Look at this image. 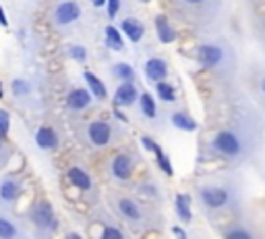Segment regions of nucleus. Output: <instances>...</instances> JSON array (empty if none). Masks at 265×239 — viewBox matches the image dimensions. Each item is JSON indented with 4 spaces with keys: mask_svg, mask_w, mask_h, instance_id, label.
Returning <instances> with one entry per match:
<instances>
[{
    "mask_svg": "<svg viewBox=\"0 0 265 239\" xmlns=\"http://www.w3.org/2000/svg\"><path fill=\"white\" fill-rule=\"evenodd\" d=\"M29 223L39 229V231H54L58 227L56 214H54V206H52L48 200H39L31 206L29 210Z\"/></svg>",
    "mask_w": 265,
    "mask_h": 239,
    "instance_id": "f257e3e1",
    "label": "nucleus"
},
{
    "mask_svg": "<svg viewBox=\"0 0 265 239\" xmlns=\"http://www.w3.org/2000/svg\"><path fill=\"white\" fill-rule=\"evenodd\" d=\"M211 146L218 154H222L224 158H236L240 152H242V141L240 137L234 133V131H228V129H222L216 133Z\"/></svg>",
    "mask_w": 265,
    "mask_h": 239,
    "instance_id": "f03ea898",
    "label": "nucleus"
},
{
    "mask_svg": "<svg viewBox=\"0 0 265 239\" xmlns=\"http://www.w3.org/2000/svg\"><path fill=\"white\" fill-rule=\"evenodd\" d=\"M79 19H81V7L75 0H60L54 7V13H52V21H54L56 27H67Z\"/></svg>",
    "mask_w": 265,
    "mask_h": 239,
    "instance_id": "7ed1b4c3",
    "label": "nucleus"
},
{
    "mask_svg": "<svg viewBox=\"0 0 265 239\" xmlns=\"http://www.w3.org/2000/svg\"><path fill=\"white\" fill-rule=\"evenodd\" d=\"M87 139L91 146L95 148H106L108 143L112 141V127L108 121H101V119H95L87 125Z\"/></svg>",
    "mask_w": 265,
    "mask_h": 239,
    "instance_id": "20e7f679",
    "label": "nucleus"
},
{
    "mask_svg": "<svg viewBox=\"0 0 265 239\" xmlns=\"http://www.w3.org/2000/svg\"><path fill=\"white\" fill-rule=\"evenodd\" d=\"M23 194V181L17 175H5L0 179V204L11 206Z\"/></svg>",
    "mask_w": 265,
    "mask_h": 239,
    "instance_id": "39448f33",
    "label": "nucleus"
},
{
    "mask_svg": "<svg viewBox=\"0 0 265 239\" xmlns=\"http://www.w3.org/2000/svg\"><path fill=\"white\" fill-rule=\"evenodd\" d=\"M201 202L209 208V210H218L224 208L230 202V191L226 187H218V185H207L201 189Z\"/></svg>",
    "mask_w": 265,
    "mask_h": 239,
    "instance_id": "423d86ee",
    "label": "nucleus"
},
{
    "mask_svg": "<svg viewBox=\"0 0 265 239\" xmlns=\"http://www.w3.org/2000/svg\"><path fill=\"white\" fill-rule=\"evenodd\" d=\"M197 61L205 69H214L224 61V50L216 44H201L197 48Z\"/></svg>",
    "mask_w": 265,
    "mask_h": 239,
    "instance_id": "0eeeda50",
    "label": "nucleus"
},
{
    "mask_svg": "<svg viewBox=\"0 0 265 239\" xmlns=\"http://www.w3.org/2000/svg\"><path fill=\"white\" fill-rule=\"evenodd\" d=\"M137 98H139V89H137L135 81H123L116 87V94H114V106L116 108L133 106Z\"/></svg>",
    "mask_w": 265,
    "mask_h": 239,
    "instance_id": "6e6552de",
    "label": "nucleus"
},
{
    "mask_svg": "<svg viewBox=\"0 0 265 239\" xmlns=\"http://www.w3.org/2000/svg\"><path fill=\"white\" fill-rule=\"evenodd\" d=\"M110 173H112V177L118 179V181L131 179V177H133V158H131L129 154H125V152L116 154V156L112 158V162H110Z\"/></svg>",
    "mask_w": 265,
    "mask_h": 239,
    "instance_id": "1a4fd4ad",
    "label": "nucleus"
},
{
    "mask_svg": "<svg viewBox=\"0 0 265 239\" xmlns=\"http://www.w3.org/2000/svg\"><path fill=\"white\" fill-rule=\"evenodd\" d=\"M89 104H91V91H89L87 87H73V89L67 94V108H69V111L81 113V111H85Z\"/></svg>",
    "mask_w": 265,
    "mask_h": 239,
    "instance_id": "9d476101",
    "label": "nucleus"
},
{
    "mask_svg": "<svg viewBox=\"0 0 265 239\" xmlns=\"http://www.w3.org/2000/svg\"><path fill=\"white\" fill-rule=\"evenodd\" d=\"M35 143H37L39 150H56L58 143H60V137H58L56 129H52L48 125H42L35 131Z\"/></svg>",
    "mask_w": 265,
    "mask_h": 239,
    "instance_id": "9b49d317",
    "label": "nucleus"
},
{
    "mask_svg": "<svg viewBox=\"0 0 265 239\" xmlns=\"http://www.w3.org/2000/svg\"><path fill=\"white\" fill-rule=\"evenodd\" d=\"M143 71H145L147 81L157 83V81L166 79V75H168V65H166V61H164V59H157V57H153V59H149V61L145 63Z\"/></svg>",
    "mask_w": 265,
    "mask_h": 239,
    "instance_id": "f8f14e48",
    "label": "nucleus"
},
{
    "mask_svg": "<svg viewBox=\"0 0 265 239\" xmlns=\"http://www.w3.org/2000/svg\"><path fill=\"white\" fill-rule=\"evenodd\" d=\"M67 179H69V183H71L73 187H77V189H81V191H89V189H91V177H89V173H87L85 169H81V167H71V169L67 171Z\"/></svg>",
    "mask_w": 265,
    "mask_h": 239,
    "instance_id": "ddd939ff",
    "label": "nucleus"
},
{
    "mask_svg": "<svg viewBox=\"0 0 265 239\" xmlns=\"http://www.w3.org/2000/svg\"><path fill=\"white\" fill-rule=\"evenodd\" d=\"M120 31H123L133 44H137V42H141V38H143V33H145V27H143V23H141L139 19L127 17V19L120 23Z\"/></svg>",
    "mask_w": 265,
    "mask_h": 239,
    "instance_id": "4468645a",
    "label": "nucleus"
},
{
    "mask_svg": "<svg viewBox=\"0 0 265 239\" xmlns=\"http://www.w3.org/2000/svg\"><path fill=\"white\" fill-rule=\"evenodd\" d=\"M155 31H157V38H160L162 44H170L176 40V31L172 27V23L168 21L166 15H157L155 17Z\"/></svg>",
    "mask_w": 265,
    "mask_h": 239,
    "instance_id": "2eb2a0df",
    "label": "nucleus"
},
{
    "mask_svg": "<svg viewBox=\"0 0 265 239\" xmlns=\"http://www.w3.org/2000/svg\"><path fill=\"white\" fill-rule=\"evenodd\" d=\"M118 212L127 218V220H133V223H139L143 218V212H141V206L137 202H133L131 198H120L118 200Z\"/></svg>",
    "mask_w": 265,
    "mask_h": 239,
    "instance_id": "dca6fc26",
    "label": "nucleus"
},
{
    "mask_svg": "<svg viewBox=\"0 0 265 239\" xmlns=\"http://www.w3.org/2000/svg\"><path fill=\"white\" fill-rule=\"evenodd\" d=\"M83 79H85L87 89L91 91V96H95L97 100H104L106 96H108V89H106L104 81H101L95 73H91V71H83Z\"/></svg>",
    "mask_w": 265,
    "mask_h": 239,
    "instance_id": "f3484780",
    "label": "nucleus"
},
{
    "mask_svg": "<svg viewBox=\"0 0 265 239\" xmlns=\"http://www.w3.org/2000/svg\"><path fill=\"white\" fill-rule=\"evenodd\" d=\"M104 38H106V46L110 48L114 52H120L125 48V40H123V31L116 29L114 25H108L104 29Z\"/></svg>",
    "mask_w": 265,
    "mask_h": 239,
    "instance_id": "a211bd4d",
    "label": "nucleus"
},
{
    "mask_svg": "<svg viewBox=\"0 0 265 239\" xmlns=\"http://www.w3.org/2000/svg\"><path fill=\"white\" fill-rule=\"evenodd\" d=\"M174 208L176 214L182 223H191L193 220V212H191V196L189 194H178L174 200Z\"/></svg>",
    "mask_w": 265,
    "mask_h": 239,
    "instance_id": "6ab92c4d",
    "label": "nucleus"
},
{
    "mask_svg": "<svg viewBox=\"0 0 265 239\" xmlns=\"http://www.w3.org/2000/svg\"><path fill=\"white\" fill-rule=\"evenodd\" d=\"M19 227L13 218L9 216H0V239H15L19 237Z\"/></svg>",
    "mask_w": 265,
    "mask_h": 239,
    "instance_id": "aec40b11",
    "label": "nucleus"
},
{
    "mask_svg": "<svg viewBox=\"0 0 265 239\" xmlns=\"http://www.w3.org/2000/svg\"><path fill=\"white\" fill-rule=\"evenodd\" d=\"M170 121H172V125H174L176 129H180V131H195V129H197L195 119H191L187 113H174V115L170 117Z\"/></svg>",
    "mask_w": 265,
    "mask_h": 239,
    "instance_id": "412c9836",
    "label": "nucleus"
},
{
    "mask_svg": "<svg viewBox=\"0 0 265 239\" xmlns=\"http://www.w3.org/2000/svg\"><path fill=\"white\" fill-rule=\"evenodd\" d=\"M139 104H141V113H143V117L153 119V117L157 115L155 100H153V96H151L149 91H145V94H141V96H139Z\"/></svg>",
    "mask_w": 265,
    "mask_h": 239,
    "instance_id": "4be33fe9",
    "label": "nucleus"
},
{
    "mask_svg": "<svg viewBox=\"0 0 265 239\" xmlns=\"http://www.w3.org/2000/svg\"><path fill=\"white\" fill-rule=\"evenodd\" d=\"M11 94L15 96V98H25V96H29V94H31L29 81H25V79H21V77H15V79L11 81Z\"/></svg>",
    "mask_w": 265,
    "mask_h": 239,
    "instance_id": "5701e85b",
    "label": "nucleus"
},
{
    "mask_svg": "<svg viewBox=\"0 0 265 239\" xmlns=\"http://www.w3.org/2000/svg\"><path fill=\"white\" fill-rule=\"evenodd\" d=\"M112 73L120 79V81H135V69L129 63H116L112 67Z\"/></svg>",
    "mask_w": 265,
    "mask_h": 239,
    "instance_id": "b1692460",
    "label": "nucleus"
},
{
    "mask_svg": "<svg viewBox=\"0 0 265 239\" xmlns=\"http://www.w3.org/2000/svg\"><path fill=\"white\" fill-rule=\"evenodd\" d=\"M155 91H157V96H160L164 102H174V100H176V91H174V87H172L170 83H166L164 79L155 83Z\"/></svg>",
    "mask_w": 265,
    "mask_h": 239,
    "instance_id": "393cba45",
    "label": "nucleus"
},
{
    "mask_svg": "<svg viewBox=\"0 0 265 239\" xmlns=\"http://www.w3.org/2000/svg\"><path fill=\"white\" fill-rule=\"evenodd\" d=\"M153 154H155V160H157V167H160L168 177H172L174 175V169H172V162H170V158L164 154V150L157 146L155 150H153Z\"/></svg>",
    "mask_w": 265,
    "mask_h": 239,
    "instance_id": "a878e982",
    "label": "nucleus"
},
{
    "mask_svg": "<svg viewBox=\"0 0 265 239\" xmlns=\"http://www.w3.org/2000/svg\"><path fill=\"white\" fill-rule=\"evenodd\" d=\"M67 54H69L73 61H77V63H85V61H87V48L81 46V44H71V46L67 48Z\"/></svg>",
    "mask_w": 265,
    "mask_h": 239,
    "instance_id": "bb28decb",
    "label": "nucleus"
},
{
    "mask_svg": "<svg viewBox=\"0 0 265 239\" xmlns=\"http://www.w3.org/2000/svg\"><path fill=\"white\" fill-rule=\"evenodd\" d=\"M9 131H11V113L7 108H0V133L9 137Z\"/></svg>",
    "mask_w": 265,
    "mask_h": 239,
    "instance_id": "cd10ccee",
    "label": "nucleus"
},
{
    "mask_svg": "<svg viewBox=\"0 0 265 239\" xmlns=\"http://www.w3.org/2000/svg\"><path fill=\"white\" fill-rule=\"evenodd\" d=\"M123 237H125V233L116 227H106L101 231V239H123Z\"/></svg>",
    "mask_w": 265,
    "mask_h": 239,
    "instance_id": "c85d7f7f",
    "label": "nucleus"
},
{
    "mask_svg": "<svg viewBox=\"0 0 265 239\" xmlns=\"http://www.w3.org/2000/svg\"><path fill=\"white\" fill-rule=\"evenodd\" d=\"M104 7H106V11H108V17L114 19L118 15V11H120V0H106Z\"/></svg>",
    "mask_w": 265,
    "mask_h": 239,
    "instance_id": "c756f323",
    "label": "nucleus"
},
{
    "mask_svg": "<svg viewBox=\"0 0 265 239\" xmlns=\"http://www.w3.org/2000/svg\"><path fill=\"white\" fill-rule=\"evenodd\" d=\"M226 237L228 239H251V233L244 231V229H232V231L226 233Z\"/></svg>",
    "mask_w": 265,
    "mask_h": 239,
    "instance_id": "7c9ffc66",
    "label": "nucleus"
},
{
    "mask_svg": "<svg viewBox=\"0 0 265 239\" xmlns=\"http://www.w3.org/2000/svg\"><path fill=\"white\" fill-rule=\"evenodd\" d=\"M0 154H9V150H7V137L0 133Z\"/></svg>",
    "mask_w": 265,
    "mask_h": 239,
    "instance_id": "2f4dec72",
    "label": "nucleus"
},
{
    "mask_svg": "<svg viewBox=\"0 0 265 239\" xmlns=\"http://www.w3.org/2000/svg\"><path fill=\"white\" fill-rule=\"evenodd\" d=\"M7 25H9V19H7V15H5L3 5H0V27H7Z\"/></svg>",
    "mask_w": 265,
    "mask_h": 239,
    "instance_id": "473e14b6",
    "label": "nucleus"
},
{
    "mask_svg": "<svg viewBox=\"0 0 265 239\" xmlns=\"http://www.w3.org/2000/svg\"><path fill=\"white\" fill-rule=\"evenodd\" d=\"M172 233H174L176 237H180V239H185V237H187V231H185V229H180V227H174V229H172Z\"/></svg>",
    "mask_w": 265,
    "mask_h": 239,
    "instance_id": "72a5a7b5",
    "label": "nucleus"
},
{
    "mask_svg": "<svg viewBox=\"0 0 265 239\" xmlns=\"http://www.w3.org/2000/svg\"><path fill=\"white\" fill-rule=\"evenodd\" d=\"M182 3H187V5H201V3H205V0H182Z\"/></svg>",
    "mask_w": 265,
    "mask_h": 239,
    "instance_id": "f704fd0d",
    "label": "nucleus"
},
{
    "mask_svg": "<svg viewBox=\"0 0 265 239\" xmlns=\"http://www.w3.org/2000/svg\"><path fill=\"white\" fill-rule=\"evenodd\" d=\"M91 3H93V7H104L106 0H91Z\"/></svg>",
    "mask_w": 265,
    "mask_h": 239,
    "instance_id": "c9c22d12",
    "label": "nucleus"
},
{
    "mask_svg": "<svg viewBox=\"0 0 265 239\" xmlns=\"http://www.w3.org/2000/svg\"><path fill=\"white\" fill-rule=\"evenodd\" d=\"M5 98V87H3V81H0V100Z\"/></svg>",
    "mask_w": 265,
    "mask_h": 239,
    "instance_id": "e433bc0d",
    "label": "nucleus"
},
{
    "mask_svg": "<svg viewBox=\"0 0 265 239\" xmlns=\"http://www.w3.org/2000/svg\"><path fill=\"white\" fill-rule=\"evenodd\" d=\"M261 91H263V94H265V77H263V79H261Z\"/></svg>",
    "mask_w": 265,
    "mask_h": 239,
    "instance_id": "4c0bfd02",
    "label": "nucleus"
}]
</instances>
